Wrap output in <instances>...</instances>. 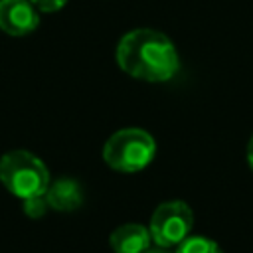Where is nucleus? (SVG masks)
<instances>
[{
  "label": "nucleus",
  "mask_w": 253,
  "mask_h": 253,
  "mask_svg": "<svg viewBox=\"0 0 253 253\" xmlns=\"http://www.w3.org/2000/svg\"><path fill=\"white\" fill-rule=\"evenodd\" d=\"M0 182L12 196L26 200L45 194L49 172L36 154L28 150H10L0 158Z\"/></svg>",
  "instance_id": "f03ea898"
},
{
  "label": "nucleus",
  "mask_w": 253,
  "mask_h": 253,
  "mask_svg": "<svg viewBox=\"0 0 253 253\" xmlns=\"http://www.w3.org/2000/svg\"><path fill=\"white\" fill-rule=\"evenodd\" d=\"M247 162H249V168L253 170V136L249 138V144H247Z\"/></svg>",
  "instance_id": "9b49d317"
},
{
  "label": "nucleus",
  "mask_w": 253,
  "mask_h": 253,
  "mask_svg": "<svg viewBox=\"0 0 253 253\" xmlns=\"http://www.w3.org/2000/svg\"><path fill=\"white\" fill-rule=\"evenodd\" d=\"M142 253H168V251H166V247H158L156 245V249H144Z\"/></svg>",
  "instance_id": "f8f14e48"
},
{
  "label": "nucleus",
  "mask_w": 253,
  "mask_h": 253,
  "mask_svg": "<svg viewBox=\"0 0 253 253\" xmlns=\"http://www.w3.org/2000/svg\"><path fill=\"white\" fill-rule=\"evenodd\" d=\"M45 198L49 208L57 211H73L83 204L81 186L71 178H59L55 182H49Z\"/></svg>",
  "instance_id": "0eeeda50"
},
{
  "label": "nucleus",
  "mask_w": 253,
  "mask_h": 253,
  "mask_svg": "<svg viewBox=\"0 0 253 253\" xmlns=\"http://www.w3.org/2000/svg\"><path fill=\"white\" fill-rule=\"evenodd\" d=\"M156 154L154 138L142 128H121L103 146L107 166L117 172L132 174L146 168Z\"/></svg>",
  "instance_id": "7ed1b4c3"
},
{
  "label": "nucleus",
  "mask_w": 253,
  "mask_h": 253,
  "mask_svg": "<svg viewBox=\"0 0 253 253\" xmlns=\"http://www.w3.org/2000/svg\"><path fill=\"white\" fill-rule=\"evenodd\" d=\"M194 213L188 204L170 200L160 204L150 217V237L158 247H176L182 243L192 229Z\"/></svg>",
  "instance_id": "20e7f679"
},
{
  "label": "nucleus",
  "mask_w": 253,
  "mask_h": 253,
  "mask_svg": "<svg viewBox=\"0 0 253 253\" xmlns=\"http://www.w3.org/2000/svg\"><path fill=\"white\" fill-rule=\"evenodd\" d=\"M40 26L38 8L30 0H0V30L8 36H26Z\"/></svg>",
  "instance_id": "39448f33"
},
{
  "label": "nucleus",
  "mask_w": 253,
  "mask_h": 253,
  "mask_svg": "<svg viewBox=\"0 0 253 253\" xmlns=\"http://www.w3.org/2000/svg\"><path fill=\"white\" fill-rule=\"evenodd\" d=\"M119 67L140 81H168L180 67L174 43L158 30L136 28L125 34L117 45Z\"/></svg>",
  "instance_id": "f257e3e1"
},
{
  "label": "nucleus",
  "mask_w": 253,
  "mask_h": 253,
  "mask_svg": "<svg viewBox=\"0 0 253 253\" xmlns=\"http://www.w3.org/2000/svg\"><path fill=\"white\" fill-rule=\"evenodd\" d=\"M150 229L140 223H125L109 237V245L115 253H142L150 247Z\"/></svg>",
  "instance_id": "423d86ee"
},
{
  "label": "nucleus",
  "mask_w": 253,
  "mask_h": 253,
  "mask_svg": "<svg viewBox=\"0 0 253 253\" xmlns=\"http://www.w3.org/2000/svg\"><path fill=\"white\" fill-rule=\"evenodd\" d=\"M24 202V213L32 219H38L42 217L47 210H49V204H47V198L45 194H40V196H32V198H26L22 200Z\"/></svg>",
  "instance_id": "1a4fd4ad"
},
{
  "label": "nucleus",
  "mask_w": 253,
  "mask_h": 253,
  "mask_svg": "<svg viewBox=\"0 0 253 253\" xmlns=\"http://www.w3.org/2000/svg\"><path fill=\"white\" fill-rule=\"evenodd\" d=\"M176 253H223L221 247L204 235H188L182 243L176 245Z\"/></svg>",
  "instance_id": "6e6552de"
},
{
  "label": "nucleus",
  "mask_w": 253,
  "mask_h": 253,
  "mask_svg": "<svg viewBox=\"0 0 253 253\" xmlns=\"http://www.w3.org/2000/svg\"><path fill=\"white\" fill-rule=\"evenodd\" d=\"M40 12H57V10H61L65 4H67V0H30Z\"/></svg>",
  "instance_id": "9d476101"
}]
</instances>
